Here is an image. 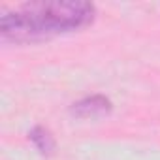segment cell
<instances>
[{
  "label": "cell",
  "mask_w": 160,
  "mask_h": 160,
  "mask_svg": "<svg viewBox=\"0 0 160 160\" xmlns=\"http://www.w3.org/2000/svg\"><path fill=\"white\" fill-rule=\"evenodd\" d=\"M28 136H30V141L36 145V149H38L42 154H51V152L55 151V138H53V134H51L47 128H43V126H34Z\"/></svg>",
  "instance_id": "3957f363"
},
{
  "label": "cell",
  "mask_w": 160,
  "mask_h": 160,
  "mask_svg": "<svg viewBox=\"0 0 160 160\" xmlns=\"http://www.w3.org/2000/svg\"><path fill=\"white\" fill-rule=\"evenodd\" d=\"M96 8L83 0L28 2L0 15V38L6 43H36L81 30L94 21Z\"/></svg>",
  "instance_id": "6da1fadb"
},
{
  "label": "cell",
  "mask_w": 160,
  "mask_h": 160,
  "mask_svg": "<svg viewBox=\"0 0 160 160\" xmlns=\"http://www.w3.org/2000/svg\"><path fill=\"white\" fill-rule=\"evenodd\" d=\"M111 100L102 94H92L87 98H81L75 102L70 109V113L77 119H100L104 115L111 113Z\"/></svg>",
  "instance_id": "7a4b0ae2"
}]
</instances>
